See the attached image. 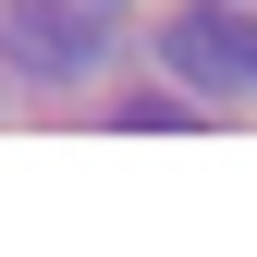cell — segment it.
Segmentation results:
<instances>
[{"mask_svg":"<svg viewBox=\"0 0 257 257\" xmlns=\"http://www.w3.org/2000/svg\"><path fill=\"white\" fill-rule=\"evenodd\" d=\"M172 98H257V0H196L159 25Z\"/></svg>","mask_w":257,"mask_h":257,"instance_id":"6da1fadb","label":"cell"},{"mask_svg":"<svg viewBox=\"0 0 257 257\" xmlns=\"http://www.w3.org/2000/svg\"><path fill=\"white\" fill-rule=\"evenodd\" d=\"M98 13H110V0H98Z\"/></svg>","mask_w":257,"mask_h":257,"instance_id":"3957f363","label":"cell"},{"mask_svg":"<svg viewBox=\"0 0 257 257\" xmlns=\"http://www.w3.org/2000/svg\"><path fill=\"white\" fill-rule=\"evenodd\" d=\"M0 61L25 86H86L110 61V25H98V0H13L0 13Z\"/></svg>","mask_w":257,"mask_h":257,"instance_id":"7a4b0ae2","label":"cell"}]
</instances>
